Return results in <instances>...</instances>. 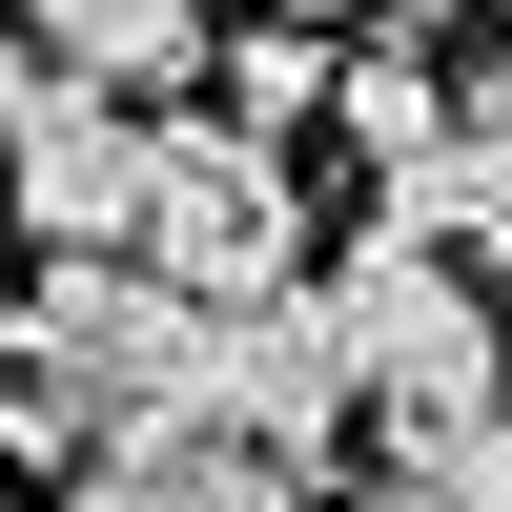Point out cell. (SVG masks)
<instances>
[{"label":"cell","mask_w":512,"mask_h":512,"mask_svg":"<svg viewBox=\"0 0 512 512\" xmlns=\"http://www.w3.org/2000/svg\"><path fill=\"white\" fill-rule=\"evenodd\" d=\"M205 349H226V308H185V287L41 267L21 328H0V451H21L41 492L123 472V451H205Z\"/></svg>","instance_id":"cell-1"},{"label":"cell","mask_w":512,"mask_h":512,"mask_svg":"<svg viewBox=\"0 0 512 512\" xmlns=\"http://www.w3.org/2000/svg\"><path fill=\"white\" fill-rule=\"evenodd\" d=\"M144 287L185 308H308V144H246V123H164V185H144Z\"/></svg>","instance_id":"cell-2"},{"label":"cell","mask_w":512,"mask_h":512,"mask_svg":"<svg viewBox=\"0 0 512 512\" xmlns=\"http://www.w3.org/2000/svg\"><path fill=\"white\" fill-rule=\"evenodd\" d=\"M328 349H349V390L390 410V431H472V410H512L492 267H451V246H390V226H369L349 267H328Z\"/></svg>","instance_id":"cell-3"},{"label":"cell","mask_w":512,"mask_h":512,"mask_svg":"<svg viewBox=\"0 0 512 512\" xmlns=\"http://www.w3.org/2000/svg\"><path fill=\"white\" fill-rule=\"evenodd\" d=\"M0 123H21V226H41V267H123V246H144V185H164V123L103 103L82 62H41V41H21V82H0Z\"/></svg>","instance_id":"cell-4"},{"label":"cell","mask_w":512,"mask_h":512,"mask_svg":"<svg viewBox=\"0 0 512 512\" xmlns=\"http://www.w3.org/2000/svg\"><path fill=\"white\" fill-rule=\"evenodd\" d=\"M349 349H328V287L308 308H226V349H205V451H267V472H328L349 451Z\"/></svg>","instance_id":"cell-5"},{"label":"cell","mask_w":512,"mask_h":512,"mask_svg":"<svg viewBox=\"0 0 512 512\" xmlns=\"http://www.w3.org/2000/svg\"><path fill=\"white\" fill-rule=\"evenodd\" d=\"M21 41L41 62H82L103 103H185V82H226V0H21Z\"/></svg>","instance_id":"cell-6"},{"label":"cell","mask_w":512,"mask_h":512,"mask_svg":"<svg viewBox=\"0 0 512 512\" xmlns=\"http://www.w3.org/2000/svg\"><path fill=\"white\" fill-rule=\"evenodd\" d=\"M451 123H472V82H451L431 41H349V103H328V144H349L369 185H410V164H431Z\"/></svg>","instance_id":"cell-7"},{"label":"cell","mask_w":512,"mask_h":512,"mask_svg":"<svg viewBox=\"0 0 512 512\" xmlns=\"http://www.w3.org/2000/svg\"><path fill=\"white\" fill-rule=\"evenodd\" d=\"M62 512H308V472H267V451H123Z\"/></svg>","instance_id":"cell-8"},{"label":"cell","mask_w":512,"mask_h":512,"mask_svg":"<svg viewBox=\"0 0 512 512\" xmlns=\"http://www.w3.org/2000/svg\"><path fill=\"white\" fill-rule=\"evenodd\" d=\"M328 103H349V62H328L308 21H246L226 82H205V123H246V144H287V123H328Z\"/></svg>","instance_id":"cell-9"},{"label":"cell","mask_w":512,"mask_h":512,"mask_svg":"<svg viewBox=\"0 0 512 512\" xmlns=\"http://www.w3.org/2000/svg\"><path fill=\"white\" fill-rule=\"evenodd\" d=\"M369 512H512V410H472V431H390V451H369Z\"/></svg>","instance_id":"cell-10"},{"label":"cell","mask_w":512,"mask_h":512,"mask_svg":"<svg viewBox=\"0 0 512 512\" xmlns=\"http://www.w3.org/2000/svg\"><path fill=\"white\" fill-rule=\"evenodd\" d=\"M410 21H492V41H512V0H410Z\"/></svg>","instance_id":"cell-11"},{"label":"cell","mask_w":512,"mask_h":512,"mask_svg":"<svg viewBox=\"0 0 512 512\" xmlns=\"http://www.w3.org/2000/svg\"><path fill=\"white\" fill-rule=\"evenodd\" d=\"M287 21H308V41H328V21H369V0H287Z\"/></svg>","instance_id":"cell-12"}]
</instances>
